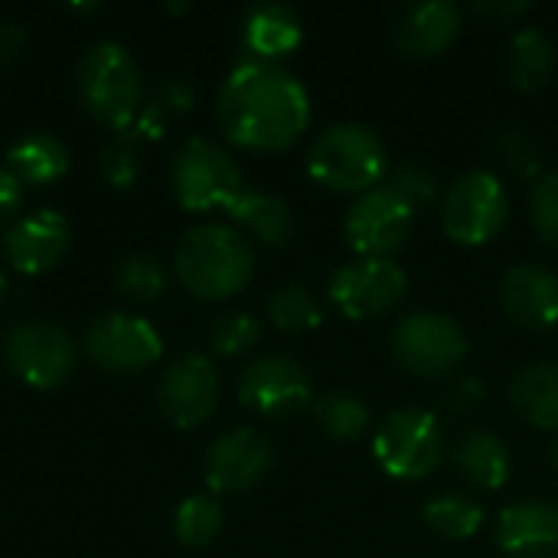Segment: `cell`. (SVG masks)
I'll use <instances>...</instances> for the list:
<instances>
[{"instance_id": "obj_23", "label": "cell", "mask_w": 558, "mask_h": 558, "mask_svg": "<svg viewBox=\"0 0 558 558\" xmlns=\"http://www.w3.org/2000/svg\"><path fill=\"white\" fill-rule=\"evenodd\" d=\"M229 219L248 232L252 242H258L262 248H284L291 242V209L281 196L262 193V190H242L232 203H229Z\"/></svg>"}, {"instance_id": "obj_27", "label": "cell", "mask_w": 558, "mask_h": 558, "mask_svg": "<svg viewBox=\"0 0 558 558\" xmlns=\"http://www.w3.org/2000/svg\"><path fill=\"white\" fill-rule=\"evenodd\" d=\"M311 415H314V425L330 438V441H356L369 432V405L353 396V392H327L320 399H314L311 405Z\"/></svg>"}, {"instance_id": "obj_34", "label": "cell", "mask_w": 558, "mask_h": 558, "mask_svg": "<svg viewBox=\"0 0 558 558\" xmlns=\"http://www.w3.org/2000/svg\"><path fill=\"white\" fill-rule=\"evenodd\" d=\"M497 150L517 180H539L543 177V147L530 131H523V128L504 131L497 137Z\"/></svg>"}, {"instance_id": "obj_14", "label": "cell", "mask_w": 558, "mask_h": 558, "mask_svg": "<svg viewBox=\"0 0 558 558\" xmlns=\"http://www.w3.org/2000/svg\"><path fill=\"white\" fill-rule=\"evenodd\" d=\"M219 405V373L209 356L183 353L157 383V409L173 428H199Z\"/></svg>"}, {"instance_id": "obj_12", "label": "cell", "mask_w": 558, "mask_h": 558, "mask_svg": "<svg viewBox=\"0 0 558 558\" xmlns=\"http://www.w3.org/2000/svg\"><path fill=\"white\" fill-rule=\"evenodd\" d=\"M239 402L262 418H291L314 405V386L307 369L294 356H258L252 360L235 383Z\"/></svg>"}, {"instance_id": "obj_17", "label": "cell", "mask_w": 558, "mask_h": 558, "mask_svg": "<svg viewBox=\"0 0 558 558\" xmlns=\"http://www.w3.org/2000/svg\"><path fill=\"white\" fill-rule=\"evenodd\" d=\"M464 16L451 0H415L392 16V43L409 59L445 56L461 36Z\"/></svg>"}, {"instance_id": "obj_10", "label": "cell", "mask_w": 558, "mask_h": 558, "mask_svg": "<svg viewBox=\"0 0 558 558\" xmlns=\"http://www.w3.org/2000/svg\"><path fill=\"white\" fill-rule=\"evenodd\" d=\"M3 363L20 383L33 389H56L72 376L78 353L62 327L49 320H23L3 340Z\"/></svg>"}, {"instance_id": "obj_19", "label": "cell", "mask_w": 558, "mask_h": 558, "mask_svg": "<svg viewBox=\"0 0 558 558\" xmlns=\"http://www.w3.org/2000/svg\"><path fill=\"white\" fill-rule=\"evenodd\" d=\"M500 307L526 330L558 327V271L536 262L513 265L500 281Z\"/></svg>"}, {"instance_id": "obj_9", "label": "cell", "mask_w": 558, "mask_h": 558, "mask_svg": "<svg viewBox=\"0 0 558 558\" xmlns=\"http://www.w3.org/2000/svg\"><path fill=\"white\" fill-rule=\"evenodd\" d=\"M409 294V275L392 258H356L333 271L327 284L330 304L350 320H376L392 314Z\"/></svg>"}, {"instance_id": "obj_39", "label": "cell", "mask_w": 558, "mask_h": 558, "mask_svg": "<svg viewBox=\"0 0 558 558\" xmlns=\"http://www.w3.org/2000/svg\"><path fill=\"white\" fill-rule=\"evenodd\" d=\"M20 203H23V186L7 167H0V229H10L16 222Z\"/></svg>"}, {"instance_id": "obj_11", "label": "cell", "mask_w": 558, "mask_h": 558, "mask_svg": "<svg viewBox=\"0 0 558 558\" xmlns=\"http://www.w3.org/2000/svg\"><path fill=\"white\" fill-rule=\"evenodd\" d=\"M85 353L105 373L137 376L163 356V340L150 320L137 317V314L111 311L88 324Z\"/></svg>"}, {"instance_id": "obj_18", "label": "cell", "mask_w": 558, "mask_h": 558, "mask_svg": "<svg viewBox=\"0 0 558 558\" xmlns=\"http://www.w3.org/2000/svg\"><path fill=\"white\" fill-rule=\"evenodd\" d=\"M497 549L507 558L558 556V504L526 497L500 510L494 526Z\"/></svg>"}, {"instance_id": "obj_41", "label": "cell", "mask_w": 558, "mask_h": 558, "mask_svg": "<svg viewBox=\"0 0 558 558\" xmlns=\"http://www.w3.org/2000/svg\"><path fill=\"white\" fill-rule=\"evenodd\" d=\"M553 468H556V474H558V438H556V445H553Z\"/></svg>"}, {"instance_id": "obj_38", "label": "cell", "mask_w": 558, "mask_h": 558, "mask_svg": "<svg viewBox=\"0 0 558 558\" xmlns=\"http://www.w3.org/2000/svg\"><path fill=\"white\" fill-rule=\"evenodd\" d=\"M530 10H533L530 0H477V3H471V13L494 26H510L520 16H526Z\"/></svg>"}, {"instance_id": "obj_42", "label": "cell", "mask_w": 558, "mask_h": 558, "mask_svg": "<svg viewBox=\"0 0 558 558\" xmlns=\"http://www.w3.org/2000/svg\"><path fill=\"white\" fill-rule=\"evenodd\" d=\"M0 291H3V271H0Z\"/></svg>"}, {"instance_id": "obj_6", "label": "cell", "mask_w": 558, "mask_h": 558, "mask_svg": "<svg viewBox=\"0 0 558 558\" xmlns=\"http://www.w3.org/2000/svg\"><path fill=\"white\" fill-rule=\"evenodd\" d=\"M170 190L190 213L229 209L245 190L239 163L209 137H186L170 160Z\"/></svg>"}, {"instance_id": "obj_13", "label": "cell", "mask_w": 558, "mask_h": 558, "mask_svg": "<svg viewBox=\"0 0 558 558\" xmlns=\"http://www.w3.org/2000/svg\"><path fill=\"white\" fill-rule=\"evenodd\" d=\"M412 229L415 209L386 183L363 193L343 219L347 242L360 258H392L409 242Z\"/></svg>"}, {"instance_id": "obj_25", "label": "cell", "mask_w": 558, "mask_h": 558, "mask_svg": "<svg viewBox=\"0 0 558 558\" xmlns=\"http://www.w3.org/2000/svg\"><path fill=\"white\" fill-rule=\"evenodd\" d=\"M558 69L556 39L543 26H523L510 43L507 72L517 92H539L553 82Z\"/></svg>"}, {"instance_id": "obj_31", "label": "cell", "mask_w": 558, "mask_h": 558, "mask_svg": "<svg viewBox=\"0 0 558 558\" xmlns=\"http://www.w3.org/2000/svg\"><path fill=\"white\" fill-rule=\"evenodd\" d=\"M114 284L124 298L137 301V304H150L157 298H163L167 291V271L160 265L157 255L147 252H131L114 265Z\"/></svg>"}, {"instance_id": "obj_16", "label": "cell", "mask_w": 558, "mask_h": 558, "mask_svg": "<svg viewBox=\"0 0 558 558\" xmlns=\"http://www.w3.org/2000/svg\"><path fill=\"white\" fill-rule=\"evenodd\" d=\"M72 245V226L56 209H33L16 216V222L3 232V255L20 275H43L56 268Z\"/></svg>"}, {"instance_id": "obj_26", "label": "cell", "mask_w": 558, "mask_h": 558, "mask_svg": "<svg viewBox=\"0 0 558 558\" xmlns=\"http://www.w3.org/2000/svg\"><path fill=\"white\" fill-rule=\"evenodd\" d=\"M422 520H425V526L438 539L461 543V539H471V536L481 533V526H484V507L471 494L448 490V494L432 497L422 507Z\"/></svg>"}, {"instance_id": "obj_3", "label": "cell", "mask_w": 558, "mask_h": 558, "mask_svg": "<svg viewBox=\"0 0 558 558\" xmlns=\"http://www.w3.org/2000/svg\"><path fill=\"white\" fill-rule=\"evenodd\" d=\"M307 173L333 193H369L389 177V154L379 134L360 121L327 124L307 147Z\"/></svg>"}, {"instance_id": "obj_24", "label": "cell", "mask_w": 558, "mask_h": 558, "mask_svg": "<svg viewBox=\"0 0 558 558\" xmlns=\"http://www.w3.org/2000/svg\"><path fill=\"white\" fill-rule=\"evenodd\" d=\"M7 170L20 186H49L69 173V147L52 131H29L10 144Z\"/></svg>"}, {"instance_id": "obj_37", "label": "cell", "mask_w": 558, "mask_h": 558, "mask_svg": "<svg viewBox=\"0 0 558 558\" xmlns=\"http://www.w3.org/2000/svg\"><path fill=\"white\" fill-rule=\"evenodd\" d=\"M484 399H487L484 379H477V376H458L451 386H445L441 409L451 418H468V415H474L484 405Z\"/></svg>"}, {"instance_id": "obj_20", "label": "cell", "mask_w": 558, "mask_h": 558, "mask_svg": "<svg viewBox=\"0 0 558 558\" xmlns=\"http://www.w3.org/2000/svg\"><path fill=\"white\" fill-rule=\"evenodd\" d=\"M451 464L474 490H500L507 487L510 471H513V458L504 438L484 428H474L454 441Z\"/></svg>"}, {"instance_id": "obj_4", "label": "cell", "mask_w": 558, "mask_h": 558, "mask_svg": "<svg viewBox=\"0 0 558 558\" xmlns=\"http://www.w3.org/2000/svg\"><path fill=\"white\" fill-rule=\"evenodd\" d=\"M82 101L88 111L105 121L111 131H131L141 108H144V78L134 56L114 43L98 39L92 43L75 69Z\"/></svg>"}, {"instance_id": "obj_1", "label": "cell", "mask_w": 558, "mask_h": 558, "mask_svg": "<svg viewBox=\"0 0 558 558\" xmlns=\"http://www.w3.org/2000/svg\"><path fill=\"white\" fill-rule=\"evenodd\" d=\"M216 121L235 147L278 154L307 131L311 95L278 62L245 59L226 75L216 95Z\"/></svg>"}, {"instance_id": "obj_35", "label": "cell", "mask_w": 558, "mask_h": 558, "mask_svg": "<svg viewBox=\"0 0 558 558\" xmlns=\"http://www.w3.org/2000/svg\"><path fill=\"white\" fill-rule=\"evenodd\" d=\"M530 222H533L536 235L546 245L558 248V170L543 173L533 183V193H530Z\"/></svg>"}, {"instance_id": "obj_33", "label": "cell", "mask_w": 558, "mask_h": 558, "mask_svg": "<svg viewBox=\"0 0 558 558\" xmlns=\"http://www.w3.org/2000/svg\"><path fill=\"white\" fill-rule=\"evenodd\" d=\"M98 170L114 190H128L141 173V137L134 131H114V137L98 154Z\"/></svg>"}, {"instance_id": "obj_2", "label": "cell", "mask_w": 558, "mask_h": 558, "mask_svg": "<svg viewBox=\"0 0 558 558\" xmlns=\"http://www.w3.org/2000/svg\"><path fill=\"white\" fill-rule=\"evenodd\" d=\"M180 284L203 301H226L245 291L255 275L252 242L222 222L193 226L173 252Z\"/></svg>"}, {"instance_id": "obj_29", "label": "cell", "mask_w": 558, "mask_h": 558, "mask_svg": "<svg viewBox=\"0 0 558 558\" xmlns=\"http://www.w3.org/2000/svg\"><path fill=\"white\" fill-rule=\"evenodd\" d=\"M265 311H268L271 324L284 333H307V330L320 327V320H324V307H320L317 294L304 284H278L268 294Z\"/></svg>"}, {"instance_id": "obj_40", "label": "cell", "mask_w": 558, "mask_h": 558, "mask_svg": "<svg viewBox=\"0 0 558 558\" xmlns=\"http://www.w3.org/2000/svg\"><path fill=\"white\" fill-rule=\"evenodd\" d=\"M26 46V26L20 20H0V69L10 65Z\"/></svg>"}, {"instance_id": "obj_21", "label": "cell", "mask_w": 558, "mask_h": 558, "mask_svg": "<svg viewBox=\"0 0 558 558\" xmlns=\"http://www.w3.org/2000/svg\"><path fill=\"white\" fill-rule=\"evenodd\" d=\"M301 16L288 3H258L242 20V43L258 62H278L301 46Z\"/></svg>"}, {"instance_id": "obj_7", "label": "cell", "mask_w": 558, "mask_h": 558, "mask_svg": "<svg viewBox=\"0 0 558 558\" xmlns=\"http://www.w3.org/2000/svg\"><path fill=\"white\" fill-rule=\"evenodd\" d=\"M396 363L418 379H445L468 356V333L441 311H412L392 327Z\"/></svg>"}, {"instance_id": "obj_36", "label": "cell", "mask_w": 558, "mask_h": 558, "mask_svg": "<svg viewBox=\"0 0 558 558\" xmlns=\"http://www.w3.org/2000/svg\"><path fill=\"white\" fill-rule=\"evenodd\" d=\"M386 186H392L415 213H418L422 206L435 203L438 193H441V190H438V177H435L428 167H418V163H402V167L389 170Z\"/></svg>"}, {"instance_id": "obj_28", "label": "cell", "mask_w": 558, "mask_h": 558, "mask_svg": "<svg viewBox=\"0 0 558 558\" xmlns=\"http://www.w3.org/2000/svg\"><path fill=\"white\" fill-rule=\"evenodd\" d=\"M193 101H196V95H193V88H190L186 78L163 75V78L154 85V92L147 95V101H144V108H141V114H137V121H134L131 131H134L141 141H144V137H160L163 128H167V121L186 114V111L193 108Z\"/></svg>"}, {"instance_id": "obj_15", "label": "cell", "mask_w": 558, "mask_h": 558, "mask_svg": "<svg viewBox=\"0 0 558 558\" xmlns=\"http://www.w3.org/2000/svg\"><path fill=\"white\" fill-rule=\"evenodd\" d=\"M271 464H275V448L255 428H232L219 435L203 461L209 494H245L265 481Z\"/></svg>"}, {"instance_id": "obj_22", "label": "cell", "mask_w": 558, "mask_h": 558, "mask_svg": "<svg viewBox=\"0 0 558 558\" xmlns=\"http://www.w3.org/2000/svg\"><path fill=\"white\" fill-rule=\"evenodd\" d=\"M510 405L513 412L539 428L558 432V363L556 360H536L526 363L513 383H510Z\"/></svg>"}, {"instance_id": "obj_32", "label": "cell", "mask_w": 558, "mask_h": 558, "mask_svg": "<svg viewBox=\"0 0 558 558\" xmlns=\"http://www.w3.org/2000/svg\"><path fill=\"white\" fill-rule=\"evenodd\" d=\"M258 340H262V324L248 311H226L209 327V347L216 356L226 360L245 356L248 350H255Z\"/></svg>"}, {"instance_id": "obj_30", "label": "cell", "mask_w": 558, "mask_h": 558, "mask_svg": "<svg viewBox=\"0 0 558 558\" xmlns=\"http://www.w3.org/2000/svg\"><path fill=\"white\" fill-rule=\"evenodd\" d=\"M222 530V504L216 494H193L173 513V536L186 549H206Z\"/></svg>"}, {"instance_id": "obj_8", "label": "cell", "mask_w": 558, "mask_h": 558, "mask_svg": "<svg viewBox=\"0 0 558 558\" xmlns=\"http://www.w3.org/2000/svg\"><path fill=\"white\" fill-rule=\"evenodd\" d=\"M510 219V193L490 170L461 173L441 199V226L458 245H484Z\"/></svg>"}, {"instance_id": "obj_5", "label": "cell", "mask_w": 558, "mask_h": 558, "mask_svg": "<svg viewBox=\"0 0 558 558\" xmlns=\"http://www.w3.org/2000/svg\"><path fill=\"white\" fill-rule=\"evenodd\" d=\"M376 464L396 481H425L448 458L441 422L425 409H396L373 435Z\"/></svg>"}]
</instances>
